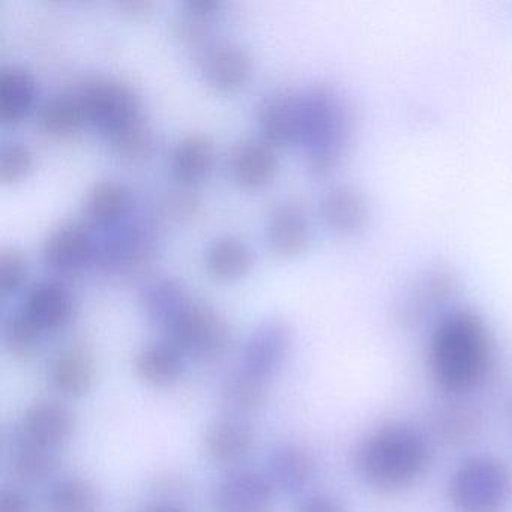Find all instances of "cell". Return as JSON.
I'll list each match as a JSON object with an SVG mask.
<instances>
[{"label": "cell", "instance_id": "35", "mask_svg": "<svg viewBox=\"0 0 512 512\" xmlns=\"http://www.w3.org/2000/svg\"><path fill=\"white\" fill-rule=\"evenodd\" d=\"M29 277V265L26 257L16 248H4L0 251V292L8 296L19 292Z\"/></svg>", "mask_w": 512, "mask_h": 512}, {"label": "cell", "instance_id": "9", "mask_svg": "<svg viewBox=\"0 0 512 512\" xmlns=\"http://www.w3.org/2000/svg\"><path fill=\"white\" fill-rule=\"evenodd\" d=\"M275 488L265 473L236 467L215 484L211 494L212 512H272Z\"/></svg>", "mask_w": 512, "mask_h": 512}, {"label": "cell", "instance_id": "21", "mask_svg": "<svg viewBox=\"0 0 512 512\" xmlns=\"http://www.w3.org/2000/svg\"><path fill=\"white\" fill-rule=\"evenodd\" d=\"M187 356L169 340L146 343L134 358V373L151 388L169 389L178 385L185 374Z\"/></svg>", "mask_w": 512, "mask_h": 512}, {"label": "cell", "instance_id": "31", "mask_svg": "<svg viewBox=\"0 0 512 512\" xmlns=\"http://www.w3.org/2000/svg\"><path fill=\"white\" fill-rule=\"evenodd\" d=\"M113 152L128 163H146L158 151L154 130L143 119L104 136Z\"/></svg>", "mask_w": 512, "mask_h": 512}, {"label": "cell", "instance_id": "18", "mask_svg": "<svg viewBox=\"0 0 512 512\" xmlns=\"http://www.w3.org/2000/svg\"><path fill=\"white\" fill-rule=\"evenodd\" d=\"M254 443V431L245 416L226 415L214 419L203 437L206 457L220 466L241 463Z\"/></svg>", "mask_w": 512, "mask_h": 512}, {"label": "cell", "instance_id": "32", "mask_svg": "<svg viewBox=\"0 0 512 512\" xmlns=\"http://www.w3.org/2000/svg\"><path fill=\"white\" fill-rule=\"evenodd\" d=\"M221 398L233 415L257 412L265 403L266 385L257 382L236 368L221 383Z\"/></svg>", "mask_w": 512, "mask_h": 512}, {"label": "cell", "instance_id": "25", "mask_svg": "<svg viewBox=\"0 0 512 512\" xmlns=\"http://www.w3.org/2000/svg\"><path fill=\"white\" fill-rule=\"evenodd\" d=\"M131 205L130 190L122 182L101 179L86 193L83 212L95 226L112 229L130 214Z\"/></svg>", "mask_w": 512, "mask_h": 512}, {"label": "cell", "instance_id": "20", "mask_svg": "<svg viewBox=\"0 0 512 512\" xmlns=\"http://www.w3.org/2000/svg\"><path fill=\"white\" fill-rule=\"evenodd\" d=\"M323 223L340 236L361 232L370 217V206L361 188L340 184L329 188L320 200Z\"/></svg>", "mask_w": 512, "mask_h": 512}, {"label": "cell", "instance_id": "11", "mask_svg": "<svg viewBox=\"0 0 512 512\" xmlns=\"http://www.w3.org/2000/svg\"><path fill=\"white\" fill-rule=\"evenodd\" d=\"M119 224L106 238L98 239L95 265L109 274H134L151 259L154 233L148 224L139 221L121 227Z\"/></svg>", "mask_w": 512, "mask_h": 512}, {"label": "cell", "instance_id": "10", "mask_svg": "<svg viewBox=\"0 0 512 512\" xmlns=\"http://www.w3.org/2000/svg\"><path fill=\"white\" fill-rule=\"evenodd\" d=\"M98 239L88 224L64 221L50 230L41 248L44 263L61 274H76L97 263Z\"/></svg>", "mask_w": 512, "mask_h": 512}, {"label": "cell", "instance_id": "14", "mask_svg": "<svg viewBox=\"0 0 512 512\" xmlns=\"http://www.w3.org/2000/svg\"><path fill=\"white\" fill-rule=\"evenodd\" d=\"M20 310L49 335L61 331L73 320L77 299L64 281L44 280L29 290Z\"/></svg>", "mask_w": 512, "mask_h": 512}, {"label": "cell", "instance_id": "12", "mask_svg": "<svg viewBox=\"0 0 512 512\" xmlns=\"http://www.w3.org/2000/svg\"><path fill=\"white\" fill-rule=\"evenodd\" d=\"M196 65L211 88L226 94L244 88L253 74L247 50L230 41L211 40L202 44L197 49Z\"/></svg>", "mask_w": 512, "mask_h": 512}, {"label": "cell", "instance_id": "4", "mask_svg": "<svg viewBox=\"0 0 512 512\" xmlns=\"http://www.w3.org/2000/svg\"><path fill=\"white\" fill-rule=\"evenodd\" d=\"M512 493V475L505 463L479 455L461 463L449 479L448 494L460 512H497Z\"/></svg>", "mask_w": 512, "mask_h": 512}, {"label": "cell", "instance_id": "40", "mask_svg": "<svg viewBox=\"0 0 512 512\" xmlns=\"http://www.w3.org/2000/svg\"><path fill=\"white\" fill-rule=\"evenodd\" d=\"M224 2L221 0H187L182 4V10L194 16L214 20L223 11Z\"/></svg>", "mask_w": 512, "mask_h": 512}, {"label": "cell", "instance_id": "1", "mask_svg": "<svg viewBox=\"0 0 512 512\" xmlns=\"http://www.w3.org/2000/svg\"><path fill=\"white\" fill-rule=\"evenodd\" d=\"M491 358L490 331L475 311H451L434 326L428 365L434 382L445 391L463 394L476 388L487 376Z\"/></svg>", "mask_w": 512, "mask_h": 512}, {"label": "cell", "instance_id": "36", "mask_svg": "<svg viewBox=\"0 0 512 512\" xmlns=\"http://www.w3.org/2000/svg\"><path fill=\"white\" fill-rule=\"evenodd\" d=\"M212 22L214 20L194 16V14L182 10V13L173 19V34L184 43L200 47L212 40Z\"/></svg>", "mask_w": 512, "mask_h": 512}, {"label": "cell", "instance_id": "19", "mask_svg": "<svg viewBox=\"0 0 512 512\" xmlns=\"http://www.w3.org/2000/svg\"><path fill=\"white\" fill-rule=\"evenodd\" d=\"M266 239L275 256L290 259L304 253L311 241L307 212L295 202L278 203L269 212Z\"/></svg>", "mask_w": 512, "mask_h": 512}, {"label": "cell", "instance_id": "38", "mask_svg": "<svg viewBox=\"0 0 512 512\" xmlns=\"http://www.w3.org/2000/svg\"><path fill=\"white\" fill-rule=\"evenodd\" d=\"M296 512H347L343 500L332 494H311L296 506Z\"/></svg>", "mask_w": 512, "mask_h": 512}, {"label": "cell", "instance_id": "41", "mask_svg": "<svg viewBox=\"0 0 512 512\" xmlns=\"http://www.w3.org/2000/svg\"><path fill=\"white\" fill-rule=\"evenodd\" d=\"M118 7L124 10L125 13L136 14L137 16V14L149 13L155 7V4L152 0H124V2H119Z\"/></svg>", "mask_w": 512, "mask_h": 512}, {"label": "cell", "instance_id": "28", "mask_svg": "<svg viewBox=\"0 0 512 512\" xmlns=\"http://www.w3.org/2000/svg\"><path fill=\"white\" fill-rule=\"evenodd\" d=\"M10 467L20 481L28 484L46 481L58 469L59 451L44 448L23 436L20 431L14 434L10 445Z\"/></svg>", "mask_w": 512, "mask_h": 512}, {"label": "cell", "instance_id": "15", "mask_svg": "<svg viewBox=\"0 0 512 512\" xmlns=\"http://www.w3.org/2000/svg\"><path fill=\"white\" fill-rule=\"evenodd\" d=\"M49 376L53 388L64 397H85L92 391L97 380L94 350L83 343L64 347L52 359Z\"/></svg>", "mask_w": 512, "mask_h": 512}, {"label": "cell", "instance_id": "16", "mask_svg": "<svg viewBox=\"0 0 512 512\" xmlns=\"http://www.w3.org/2000/svg\"><path fill=\"white\" fill-rule=\"evenodd\" d=\"M229 172L244 190H263L274 182L278 173L274 146L253 139L236 143L229 155Z\"/></svg>", "mask_w": 512, "mask_h": 512}, {"label": "cell", "instance_id": "39", "mask_svg": "<svg viewBox=\"0 0 512 512\" xmlns=\"http://www.w3.org/2000/svg\"><path fill=\"white\" fill-rule=\"evenodd\" d=\"M0 512H35L34 503L19 488L5 487L0 493Z\"/></svg>", "mask_w": 512, "mask_h": 512}, {"label": "cell", "instance_id": "29", "mask_svg": "<svg viewBox=\"0 0 512 512\" xmlns=\"http://www.w3.org/2000/svg\"><path fill=\"white\" fill-rule=\"evenodd\" d=\"M188 298L190 293L178 280L163 277L143 287L140 304L149 322L163 331Z\"/></svg>", "mask_w": 512, "mask_h": 512}, {"label": "cell", "instance_id": "2", "mask_svg": "<svg viewBox=\"0 0 512 512\" xmlns=\"http://www.w3.org/2000/svg\"><path fill=\"white\" fill-rule=\"evenodd\" d=\"M431 460L430 442L413 425L395 422L368 434L356 449L355 467L365 484L395 493L415 484Z\"/></svg>", "mask_w": 512, "mask_h": 512}, {"label": "cell", "instance_id": "6", "mask_svg": "<svg viewBox=\"0 0 512 512\" xmlns=\"http://www.w3.org/2000/svg\"><path fill=\"white\" fill-rule=\"evenodd\" d=\"M86 121L101 134L113 133L142 118V98L130 83L113 77H92L76 92Z\"/></svg>", "mask_w": 512, "mask_h": 512}, {"label": "cell", "instance_id": "33", "mask_svg": "<svg viewBox=\"0 0 512 512\" xmlns=\"http://www.w3.org/2000/svg\"><path fill=\"white\" fill-rule=\"evenodd\" d=\"M46 337L47 335L20 308L10 314L5 322V346L16 358L29 359L37 355Z\"/></svg>", "mask_w": 512, "mask_h": 512}, {"label": "cell", "instance_id": "22", "mask_svg": "<svg viewBox=\"0 0 512 512\" xmlns=\"http://www.w3.org/2000/svg\"><path fill=\"white\" fill-rule=\"evenodd\" d=\"M316 464L310 452L296 443H283L272 449L268 458V476L275 491L295 496L302 493L314 476Z\"/></svg>", "mask_w": 512, "mask_h": 512}, {"label": "cell", "instance_id": "17", "mask_svg": "<svg viewBox=\"0 0 512 512\" xmlns=\"http://www.w3.org/2000/svg\"><path fill=\"white\" fill-rule=\"evenodd\" d=\"M256 119L263 140L274 148L298 143V92L272 91L263 95L257 104Z\"/></svg>", "mask_w": 512, "mask_h": 512}, {"label": "cell", "instance_id": "34", "mask_svg": "<svg viewBox=\"0 0 512 512\" xmlns=\"http://www.w3.org/2000/svg\"><path fill=\"white\" fill-rule=\"evenodd\" d=\"M35 166V154L26 143L11 142L0 152V181L13 184L26 178Z\"/></svg>", "mask_w": 512, "mask_h": 512}, {"label": "cell", "instance_id": "8", "mask_svg": "<svg viewBox=\"0 0 512 512\" xmlns=\"http://www.w3.org/2000/svg\"><path fill=\"white\" fill-rule=\"evenodd\" d=\"M458 292L454 269L437 265L422 272L395 299L394 319L400 325H418L425 317L445 307Z\"/></svg>", "mask_w": 512, "mask_h": 512}, {"label": "cell", "instance_id": "3", "mask_svg": "<svg viewBox=\"0 0 512 512\" xmlns=\"http://www.w3.org/2000/svg\"><path fill=\"white\" fill-rule=\"evenodd\" d=\"M299 94V140L308 172L331 175L346 155L350 116L343 100L328 86H311Z\"/></svg>", "mask_w": 512, "mask_h": 512}, {"label": "cell", "instance_id": "37", "mask_svg": "<svg viewBox=\"0 0 512 512\" xmlns=\"http://www.w3.org/2000/svg\"><path fill=\"white\" fill-rule=\"evenodd\" d=\"M167 209L176 220H191L200 212V200L196 194L178 190L167 199Z\"/></svg>", "mask_w": 512, "mask_h": 512}, {"label": "cell", "instance_id": "13", "mask_svg": "<svg viewBox=\"0 0 512 512\" xmlns=\"http://www.w3.org/2000/svg\"><path fill=\"white\" fill-rule=\"evenodd\" d=\"M77 430V416L70 407L55 400H38L23 413L19 431L44 448L61 451Z\"/></svg>", "mask_w": 512, "mask_h": 512}, {"label": "cell", "instance_id": "24", "mask_svg": "<svg viewBox=\"0 0 512 512\" xmlns=\"http://www.w3.org/2000/svg\"><path fill=\"white\" fill-rule=\"evenodd\" d=\"M38 100V83L25 68L5 65L0 70V122L14 125L31 115Z\"/></svg>", "mask_w": 512, "mask_h": 512}, {"label": "cell", "instance_id": "26", "mask_svg": "<svg viewBox=\"0 0 512 512\" xmlns=\"http://www.w3.org/2000/svg\"><path fill=\"white\" fill-rule=\"evenodd\" d=\"M254 251L238 236L214 239L203 254L206 272L215 280L235 281L245 277L254 265Z\"/></svg>", "mask_w": 512, "mask_h": 512}, {"label": "cell", "instance_id": "23", "mask_svg": "<svg viewBox=\"0 0 512 512\" xmlns=\"http://www.w3.org/2000/svg\"><path fill=\"white\" fill-rule=\"evenodd\" d=\"M215 164V146L205 134L191 133L175 143L170 157L173 178L182 187L205 181Z\"/></svg>", "mask_w": 512, "mask_h": 512}, {"label": "cell", "instance_id": "30", "mask_svg": "<svg viewBox=\"0 0 512 512\" xmlns=\"http://www.w3.org/2000/svg\"><path fill=\"white\" fill-rule=\"evenodd\" d=\"M101 497L94 482L79 475L62 476L47 493L50 512H98Z\"/></svg>", "mask_w": 512, "mask_h": 512}, {"label": "cell", "instance_id": "5", "mask_svg": "<svg viewBox=\"0 0 512 512\" xmlns=\"http://www.w3.org/2000/svg\"><path fill=\"white\" fill-rule=\"evenodd\" d=\"M164 338L185 356L214 358L232 341V326L214 305L188 298L163 329Z\"/></svg>", "mask_w": 512, "mask_h": 512}, {"label": "cell", "instance_id": "27", "mask_svg": "<svg viewBox=\"0 0 512 512\" xmlns=\"http://www.w3.org/2000/svg\"><path fill=\"white\" fill-rule=\"evenodd\" d=\"M85 110L77 94H61L44 101L37 110L35 127L49 139H70L82 130Z\"/></svg>", "mask_w": 512, "mask_h": 512}, {"label": "cell", "instance_id": "7", "mask_svg": "<svg viewBox=\"0 0 512 512\" xmlns=\"http://www.w3.org/2000/svg\"><path fill=\"white\" fill-rule=\"evenodd\" d=\"M292 347V329L281 317H268L248 334L239 358L238 370L268 385L283 368Z\"/></svg>", "mask_w": 512, "mask_h": 512}, {"label": "cell", "instance_id": "42", "mask_svg": "<svg viewBox=\"0 0 512 512\" xmlns=\"http://www.w3.org/2000/svg\"><path fill=\"white\" fill-rule=\"evenodd\" d=\"M145 512H185L184 509L179 506L172 505V503H160V505L152 506V508L146 509Z\"/></svg>", "mask_w": 512, "mask_h": 512}]
</instances>
